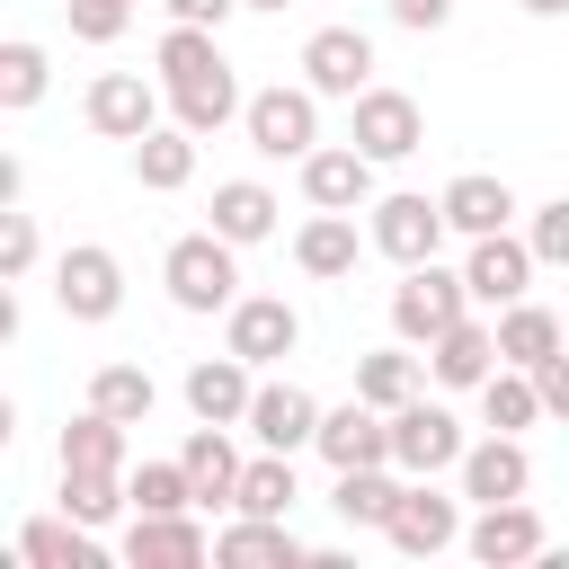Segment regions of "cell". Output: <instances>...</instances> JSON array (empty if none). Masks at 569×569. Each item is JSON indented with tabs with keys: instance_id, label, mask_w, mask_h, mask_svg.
<instances>
[{
	"instance_id": "cell-19",
	"label": "cell",
	"mask_w": 569,
	"mask_h": 569,
	"mask_svg": "<svg viewBox=\"0 0 569 569\" xmlns=\"http://www.w3.org/2000/svg\"><path fill=\"white\" fill-rule=\"evenodd\" d=\"M453 471H462V498H471V507H498V498H525V489H533V453H525V436H498V427H489Z\"/></svg>"
},
{
	"instance_id": "cell-34",
	"label": "cell",
	"mask_w": 569,
	"mask_h": 569,
	"mask_svg": "<svg viewBox=\"0 0 569 569\" xmlns=\"http://www.w3.org/2000/svg\"><path fill=\"white\" fill-rule=\"evenodd\" d=\"M62 471H124V418L80 409V418L62 427Z\"/></svg>"
},
{
	"instance_id": "cell-30",
	"label": "cell",
	"mask_w": 569,
	"mask_h": 569,
	"mask_svg": "<svg viewBox=\"0 0 569 569\" xmlns=\"http://www.w3.org/2000/svg\"><path fill=\"white\" fill-rule=\"evenodd\" d=\"M293 498H302V480H293V453H249L240 462V489H231V516H293Z\"/></svg>"
},
{
	"instance_id": "cell-21",
	"label": "cell",
	"mask_w": 569,
	"mask_h": 569,
	"mask_svg": "<svg viewBox=\"0 0 569 569\" xmlns=\"http://www.w3.org/2000/svg\"><path fill=\"white\" fill-rule=\"evenodd\" d=\"M249 436H258L267 453H302V445L320 436V400H311L302 382H258V400H249Z\"/></svg>"
},
{
	"instance_id": "cell-33",
	"label": "cell",
	"mask_w": 569,
	"mask_h": 569,
	"mask_svg": "<svg viewBox=\"0 0 569 569\" xmlns=\"http://www.w3.org/2000/svg\"><path fill=\"white\" fill-rule=\"evenodd\" d=\"M480 418H489L498 436H525V427L542 418V382H533L525 365H498V373L480 382Z\"/></svg>"
},
{
	"instance_id": "cell-23",
	"label": "cell",
	"mask_w": 569,
	"mask_h": 569,
	"mask_svg": "<svg viewBox=\"0 0 569 569\" xmlns=\"http://www.w3.org/2000/svg\"><path fill=\"white\" fill-rule=\"evenodd\" d=\"M240 107H249V98H240L231 62H213V71H196V80H178V89H169V124H187L196 142H213V133H222Z\"/></svg>"
},
{
	"instance_id": "cell-28",
	"label": "cell",
	"mask_w": 569,
	"mask_h": 569,
	"mask_svg": "<svg viewBox=\"0 0 569 569\" xmlns=\"http://www.w3.org/2000/svg\"><path fill=\"white\" fill-rule=\"evenodd\" d=\"M276 213H284V204H276L258 178H222V187H213V231H222L231 249H258V240H276Z\"/></svg>"
},
{
	"instance_id": "cell-35",
	"label": "cell",
	"mask_w": 569,
	"mask_h": 569,
	"mask_svg": "<svg viewBox=\"0 0 569 569\" xmlns=\"http://www.w3.org/2000/svg\"><path fill=\"white\" fill-rule=\"evenodd\" d=\"M89 409H107V418L142 427V418L160 409V382H151L142 365H98V373H89Z\"/></svg>"
},
{
	"instance_id": "cell-5",
	"label": "cell",
	"mask_w": 569,
	"mask_h": 569,
	"mask_svg": "<svg viewBox=\"0 0 569 569\" xmlns=\"http://www.w3.org/2000/svg\"><path fill=\"white\" fill-rule=\"evenodd\" d=\"M445 231H453V222H445V196H409V187H400V196H373V204H365V240H373L391 267H427V258L445 249Z\"/></svg>"
},
{
	"instance_id": "cell-32",
	"label": "cell",
	"mask_w": 569,
	"mask_h": 569,
	"mask_svg": "<svg viewBox=\"0 0 569 569\" xmlns=\"http://www.w3.org/2000/svg\"><path fill=\"white\" fill-rule=\"evenodd\" d=\"M18 560L27 569H89L98 542H89L80 516H36V525H18Z\"/></svg>"
},
{
	"instance_id": "cell-26",
	"label": "cell",
	"mask_w": 569,
	"mask_h": 569,
	"mask_svg": "<svg viewBox=\"0 0 569 569\" xmlns=\"http://www.w3.org/2000/svg\"><path fill=\"white\" fill-rule=\"evenodd\" d=\"M178 462H187V480H196V507H231V489H240V453H231V427L196 418V427H187V445H178Z\"/></svg>"
},
{
	"instance_id": "cell-17",
	"label": "cell",
	"mask_w": 569,
	"mask_h": 569,
	"mask_svg": "<svg viewBox=\"0 0 569 569\" xmlns=\"http://www.w3.org/2000/svg\"><path fill=\"white\" fill-rule=\"evenodd\" d=\"M249 400H258V365L249 356H196L187 365V409L213 418V427H249Z\"/></svg>"
},
{
	"instance_id": "cell-43",
	"label": "cell",
	"mask_w": 569,
	"mask_h": 569,
	"mask_svg": "<svg viewBox=\"0 0 569 569\" xmlns=\"http://www.w3.org/2000/svg\"><path fill=\"white\" fill-rule=\"evenodd\" d=\"M533 382H542V418H560V427H569V347H560L551 365H533Z\"/></svg>"
},
{
	"instance_id": "cell-45",
	"label": "cell",
	"mask_w": 569,
	"mask_h": 569,
	"mask_svg": "<svg viewBox=\"0 0 569 569\" xmlns=\"http://www.w3.org/2000/svg\"><path fill=\"white\" fill-rule=\"evenodd\" d=\"M160 9H169L178 27H222V18L240 9V0H160Z\"/></svg>"
},
{
	"instance_id": "cell-25",
	"label": "cell",
	"mask_w": 569,
	"mask_h": 569,
	"mask_svg": "<svg viewBox=\"0 0 569 569\" xmlns=\"http://www.w3.org/2000/svg\"><path fill=\"white\" fill-rule=\"evenodd\" d=\"M560 347H569V320H560L551 302H533V293H525V302H507V311H498V356H507V365H525V373H533V365H551Z\"/></svg>"
},
{
	"instance_id": "cell-39",
	"label": "cell",
	"mask_w": 569,
	"mask_h": 569,
	"mask_svg": "<svg viewBox=\"0 0 569 569\" xmlns=\"http://www.w3.org/2000/svg\"><path fill=\"white\" fill-rule=\"evenodd\" d=\"M124 489H133V516H187V507H196L187 462H133V471H124Z\"/></svg>"
},
{
	"instance_id": "cell-8",
	"label": "cell",
	"mask_w": 569,
	"mask_h": 569,
	"mask_svg": "<svg viewBox=\"0 0 569 569\" xmlns=\"http://www.w3.org/2000/svg\"><path fill=\"white\" fill-rule=\"evenodd\" d=\"M533 267H542V258H533V240L507 222V231H480V240H471L462 284H471V302H480V311H507V302H525V293H533Z\"/></svg>"
},
{
	"instance_id": "cell-48",
	"label": "cell",
	"mask_w": 569,
	"mask_h": 569,
	"mask_svg": "<svg viewBox=\"0 0 569 569\" xmlns=\"http://www.w3.org/2000/svg\"><path fill=\"white\" fill-rule=\"evenodd\" d=\"M560 320H569V311H560Z\"/></svg>"
},
{
	"instance_id": "cell-13",
	"label": "cell",
	"mask_w": 569,
	"mask_h": 569,
	"mask_svg": "<svg viewBox=\"0 0 569 569\" xmlns=\"http://www.w3.org/2000/svg\"><path fill=\"white\" fill-rule=\"evenodd\" d=\"M302 80H311L320 98L373 89V36H365V27H311V36H302Z\"/></svg>"
},
{
	"instance_id": "cell-11",
	"label": "cell",
	"mask_w": 569,
	"mask_h": 569,
	"mask_svg": "<svg viewBox=\"0 0 569 569\" xmlns=\"http://www.w3.org/2000/svg\"><path fill=\"white\" fill-rule=\"evenodd\" d=\"M311 453H320L329 471L391 462V409H373V400H338V409H320V436H311Z\"/></svg>"
},
{
	"instance_id": "cell-20",
	"label": "cell",
	"mask_w": 569,
	"mask_h": 569,
	"mask_svg": "<svg viewBox=\"0 0 569 569\" xmlns=\"http://www.w3.org/2000/svg\"><path fill=\"white\" fill-rule=\"evenodd\" d=\"M373 240L356 231V213H320L311 204V222L293 231V267L311 276V284H338V276H356V258H365Z\"/></svg>"
},
{
	"instance_id": "cell-31",
	"label": "cell",
	"mask_w": 569,
	"mask_h": 569,
	"mask_svg": "<svg viewBox=\"0 0 569 569\" xmlns=\"http://www.w3.org/2000/svg\"><path fill=\"white\" fill-rule=\"evenodd\" d=\"M427 391V365L409 356V338L400 347H373V356H356V400H373V409H400V400H418Z\"/></svg>"
},
{
	"instance_id": "cell-44",
	"label": "cell",
	"mask_w": 569,
	"mask_h": 569,
	"mask_svg": "<svg viewBox=\"0 0 569 569\" xmlns=\"http://www.w3.org/2000/svg\"><path fill=\"white\" fill-rule=\"evenodd\" d=\"M391 9V27H409V36H436L445 18H453V0H382Z\"/></svg>"
},
{
	"instance_id": "cell-42",
	"label": "cell",
	"mask_w": 569,
	"mask_h": 569,
	"mask_svg": "<svg viewBox=\"0 0 569 569\" xmlns=\"http://www.w3.org/2000/svg\"><path fill=\"white\" fill-rule=\"evenodd\" d=\"M525 240H533V258H542V267H569V196H551V204H533V222H525Z\"/></svg>"
},
{
	"instance_id": "cell-7",
	"label": "cell",
	"mask_w": 569,
	"mask_h": 569,
	"mask_svg": "<svg viewBox=\"0 0 569 569\" xmlns=\"http://www.w3.org/2000/svg\"><path fill=\"white\" fill-rule=\"evenodd\" d=\"M53 302H62V320H116L124 311V258L116 249H98V240H80V249H62L53 258Z\"/></svg>"
},
{
	"instance_id": "cell-38",
	"label": "cell",
	"mask_w": 569,
	"mask_h": 569,
	"mask_svg": "<svg viewBox=\"0 0 569 569\" xmlns=\"http://www.w3.org/2000/svg\"><path fill=\"white\" fill-rule=\"evenodd\" d=\"M44 89H53V62H44V44L9 36V44H0V107H9V116H27Z\"/></svg>"
},
{
	"instance_id": "cell-41",
	"label": "cell",
	"mask_w": 569,
	"mask_h": 569,
	"mask_svg": "<svg viewBox=\"0 0 569 569\" xmlns=\"http://www.w3.org/2000/svg\"><path fill=\"white\" fill-rule=\"evenodd\" d=\"M62 18H71L80 44H116L133 27V0H62Z\"/></svg>"
},
{
	"instance_id": "cell-46",
	"label": "cell",
	"mask_w": 569,
	"mask_h": 569,
	"mask_svg": "<svg viewBox=\"0 0 569 569\" xmlns=\"http://www.w3.org/2000/svg\"><path fill=\"white\" fill-rule=\"evenodd\" d=\"M525 18H569V0H516Z\"/></svg>"
},
{
	"instance_id": "cell-2",
	"label": "cell",
	"mask_w": 569,
	"mask_h": 569,
	"mask_svg": "<svg viewBox=\"0 0 569 569\" xmlns=\"http://www.w3.org/2000/svg\"><path fill=\"white\" fill-rule=\"evenodd\" d=\"M462 311H480V302H471V284H462V267H445V258L400 267V284H391V338L436 347V338H445Z\"/></svg>"
},
{
	"instance_id": "cell-18",
	"label": "cell",
	"mask_w": 569,
	"mask_h": 569,
	"mask_svg": "<svg viewBox=\"0 0 569 569\" xmlns=\"http://www.w3.org/2000/svg\"><path fill=\"white\" fill-rule=\"evenodd\" d=\"M213 560V533L187 516H133L124 525V569H204Z\"/></svg>"
},
{
	"instance_id": "cell-14",
	"label": "cell",
	"mask_w": 569,
	"mask_h": 569,
	"mask_svg": "<svg viewBox=\"0 0 569 569\" xmlns=\"http://www.w3.org/2000/svg\"><path fill=\"white\" fill-rule=\"evenodd\" d=\"M80 116H89V133H107V142H142V133L160 124V89H151L142 71H98L89 98H80Z\"/></svg>"
},
{
	"instance_id": "cell-4",
	"label": "cell",
	"mask_w": 569,
	"mask_h": 569,
	"mask_svg": "<svg viewBox=\"0 0 569 569\" xmlns=\"http://www.w3.org/2000/svg\"><path fill=\"white\" fill-rule=\"evenodd\" d=\"M347 142H356L373 169H391V160H409V151L427 142V116H418L409 89H382V80H373V89L347 98Z\"/></svg>"
},
{
	"instance_id": "cell-1",
	"label": "cell",
	"mask_w": 569,
	"mask_h": 569,
	"mask_svg": "<svg viewBox=\"0 0 569 569\" xmlns=\"http://www.w3.org/2000/svg\"><path fill=\"white\" fill-rule=\"evenodd\" d=\"M160 284H169V302L178 311H231L240 302V249L204 222V231H178L169 249H160Z\"/></svg>"
},
{
	"instance_id": "cell-9",
	"label": "cell",
	"mask_w": 569,
	"mask_h": 569,
	"mask_svg": "<svg viewBox=\"0 0 569 569\" xmlns=\"http://www.w3.org/2000/svg\"><path fill=\"white\" fill-rule=\"evenodd\" d=\"M222 347L267 373V365H284V356L302 347V311H293L284 293H240V302L222 311Z\"/></svg>"
},
{
	"instance_id": "cell-3",
	"label": "cell",
	"mask_w": 569,
	"mask_h": 569,
	"mask_svg": "<svg viewBox=\"0 0 569 569\" xmlns=\"http://www.w3.org/2000/svg\"><path fill=\"white\" fill-rule=\"evenodd\" d=\"M240 133H249L258 160H302V151H320V89H311V80L258 89V98L240 107Z\"/></svg>"
},
{
	"instance_id": "cell-6",
	"label": "cell",
	"mask_w": 569,
	"mask_h": 569,
	"mask_svg": "<svg viewBox=\"0 0 569 569\" xmlns=\"http://www.w3.org/2000/svg\"><path fill=\"white\" fill-rule=\"evenodd\" d=\"M462 453H471V436H462V418H453L445 400L418 391V400L391 409V462H400L409 480H436V471H453Z\"/></svg>"
},
{
	"instance_id": "cell-16",
	"label": "cell",
	"mask_w": 569,
	"mask_h": 569,
	"mask_svg": "<svg viewBox=\"0 0 569 569\" xmlns=\"http://www.w3.org/2000/svg\"><path fill=\"white\" fill-rule=\"evenodd\" d=\"M498 365H507V356H498V311H489V320H480V311H462V320L427 347V373H436L445 391H480Z\"/></svg>"
},
{
	"instance_id": "cell-27",
	"label": "cell",
	"mask_w": 569,
	"mask_h": 569,
	"mask_svg": "<svg viewBox=\"0 0 569 569\" xmlns=\"http://www.w3.org/2000/svg\"><path fill=\"white\" fill-rule=\"evenodd\" d=\"M400 462H365V471H338V489H329V507H338V525H365V533H382L391 516H400V498H409V480H391Z\"/></svg>"
},
{
	"instance_id": "cell-37",
	"label": "cell",
	"mask_w": 569,
	"mask_h": 569,
	"mask_svg": "<svg viewBox=\"0 0 569 569\" xmlns=\"http://www.w3.org/2000/svg\"><path fill=\"white\" fill-rule=\"evenodd\" d=\"M213 62H222V27H178V18H169L160 53H151L160 89H178V80H196V71H213Z\"/></svg>"
},
{
	"instance_id": "cell-40",
	"label": "cell",
	"mask_w": 569,
	"mask_h": 569,
	"mask_svg": "<svg viewBox=\"0 0 569 569\" xmlns=\"http://www.w3.org/2000/svg\"><path fill=\"white\" fill-rule=\"evenodd\" d=\"M36 249H44V240H36V213H27V204H0V276H9V284L36 276Z\"/></svg>"
},
{
	"instance_id": "cell-22",
	"label": "cell",
	"mask_w": 569,
	"mask_h": 569,
	"mask_svg": "<svg viewBox=\"0 0 569 569\" xmlns=\"http://www.w3.org/2000/svg\"><path fill=\"white\" fill-rule=\"evenodd\" d=\"M213 560H222V569H293V560H311V551L293 542L284 516H231V525L213 533Z\"/></svg>"
},
{
	"instance_id": "cell-29",
	"label": "cell",
	"mask_w": 569,
	"mask_h": 569,
	"mask_svg": "<svg viewBox=\"0 0 569 569\" xmlns=\"http://www.w3.org/2000/svg\"><path fill=\"white\" fill-rule=\"evenodd\" d=\"M187 178H196V133H187V124H151V133L133 142V187L178 196Z\"/></svg>"
},
{
	"instance_id": "cell-10",
	"label": "cell",
	"mask_w": 569,
	"mask_h": 569,
	"mask_svg": "<svg viewBox=\"0 0 569 569\" xmlns=\"http://www.w3.org/2000/svg\"><path fill=\"white\" fill-rule=\"evenodd\" d=\"M462 551H471L480 569H516V560H542L551 533H542L533 498H498V507H480V516L462 525Z\"/></svg>"
},
{
	"instance_id": "cell-15",
	"label": "cell",
	"mask_w": 569,
	"mask_h": 569,
	"mask_svg": "<svg viewBox=\"0 0 569 569\" xmlns=\"http://www.w3.org/2000/svg\"><path fill=\"white\" fill-rule=\"evenodd\" d=\"M293 169H302V196H311L320 213H365V204H373V160H365L356 142H320V151H302Z\"/></svg>"
},
{
	"instance_id": "cell-47",
	"label": "cell",
	"mask_w": 569,
	"mask_h": 569,
	"mask_svg": "<svg viewBox=\"0 0 569 569\" xmlns=\"http://www.w3.org/2000/svg\"><path fill=\"white\" fill-rule=\"evenodd\" d=\"M240 9H293V0H240Z\"/></svg>"
},
{
	"instance_id": "cell-12",
	"label": "cell",
	"mask_w": 569,
	"mask_h": 569,
	"mask_svg": "<svg viewBox=\"0 0 569 569\" xmlns=\"http://www.w3.org/2000/svg\"><path fill=\"white\" fill-rule=\"evenodd\" d=\"M382 542H391L400 560H436V551H453V542H462V498H445L436 480H409V498H400V516L382 525Z\"/></svg>"
},
{
	"instance_id": "cell-36",
	"label": "cell",
	"mask_w": 569,
	"mask_h": 569,
	"mask_svg": "<svg viewBox=\"0 0 569 569\" xmlns=\"http://www.w3.org/2000/svg\"><path fill=\"white\" fill-rule=\"evenodd\" d=\"M124 507H133L124 471H62V516H80L89 533H107V525H116Z\"/></svg>"
},
{
	"instance_id": "cell-24",
	"label": "cell",
	"mask_w": 569,
	"mask_h": 569,
	"mask_svg": "<svg viewBox=\"0 0 569 569\" xmlns=\"http://www.w3.org/2000/svg\"><path fill=\"white\" fill-rule=\"evenodd\" d=\"M525 204H516V187L507 178H489V169H462L453 187H445V222L462 231V240H480V231H507Z\"/></svg>"
}]
</instances>
